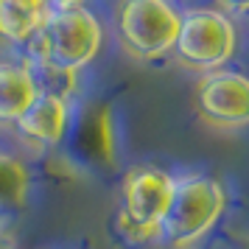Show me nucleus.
Segmentation results:
<instances>
[{
	"label": "nucleus",
	"instance_id": "obj_1",
	"mask_svg": "<svg viewBox=\"0 0 249 249\" xmlns=\"http://www.w3.org/2000/svg\"><path fill=\"white\" fill-rule=\"evenodd\" d=\"M31 42L42 65L59 73H76L101 53L104 28L98 17L87 9L48 12L45 23Z\"/></svg>",
	"mask_w": 249,
	"mask_h": 249
},
{
	"label": "nucleus",
	"instance_id": "obj_2",
	"mask_svg": "<svg viewBox=\"0 0 249 249\" xmlns=\"http://www.w3.org/2000/svg\"><path fill=\"white\" fill-rule=\"evenodd\" d=\"M224 207L227 193L221 182L202 177V174L179 177L174 179V193H171L168 210L162 215L160 232L177 249L193 247L215 227Z\"/></svg>",
	"mask_w": 249,
	"mask_h": 249
},
{
	"label": "nucleus",
	"instance_id": "obj_3",
	"mask_svg": "<svg viewBox=\"0 0 249 249\" xmlns=\"http://www.w3.org/2000/svg\"><path fill=\"white\" fill-rule=\"evenodd\" d=\"M171 193H174V177L165 171L148 165L126 171L118 210V227L124 238H129L132 244H143L162 235L160 224L168 210Z\"/></svg>",
	"mask_w": 249,
	"mask_h": 249
},
{
	"label": "nucleus",
	"instance_id": "obj_4",
	"mask_svg": "<svg viewBox=\"0 0 249 249\" xmlns=\"http://www.w3.org/2000/svg\"><path fill=\"white\" fill-rule=\"evenodd\" d=\"M118 39L129 56L151 62L174 51L179 12L168 0H121L115 12Z\"/></svg>",
	"mask_w": 249,
	"mask_h": 249
},
{
	"label": "nucleus",
	"instance_id": "obj_5",
	"mask_svg": "<svg viewBox=\"0 0 249 249\" xmlns=\"http://www.w3.org/2000/svg\"><path fill=\"white\" fill-rule=\"evenodd\" d=\"M238 34L232 20L215 9H191L179 14L174 53L179 65L199 73H213L235 56Z\"/></svg>",
	"mask_w": 249,
	"mask_h": 249
},
{
	"label": "nucleus",
	"instance_id": "obj_6",
	"mask_svg": "<svg viewBox=\"0 0 249 249\" xmlns=\"http://www.w3.org/2000/svg\"><path fill=\"white\" fill-rule=\"evenodd\" d=\"M196 112L215 129H244L249 126V76L213 70L196 84Z\"/></svg>",
	"mask_w": 249,
	"mask_h": 249
},
{
	"label": "nucleus",
	"instance_id": "obj_7",
	"mask_svg": "<svg viewBox=\"0 0 249 249\" xmlns=\"http://www.w3.org/2000/svg\"><path fill=\"white\" fill-rule=\"evenodd\" d=\"M68 118L70 107L59 92L39 90L34 104L14 121V129L25 143H31L36 148H51L62 143V137L68 132Z\"/></svg>",
	"mask_w": 249,
	"mask_h": 249
},
{
	"label": "nucleus",
	"instance_id": "obj_8",
	"mask_svg": "<svg viewBox=\"0 0 249 249\" xmlns=\"http://www.w3.org/2000/svg\"><path fill=\"white\" fill-rule=\"evenodd\" d=\"M36 95L39 84L28 65H0V124H14Z\"/></svg>",
	"mask_w": 249,
	"mask_h": 249
},
{
	"label": "nucleus",
	"instance_id": "obj_9",
	"mask_svg": "<svg viewBox=\"0 0 249 249\" xmlns=\"http://www.w3.org/2000/svg\"><path fill=\"white\" fill-rule=\"evenodd\" d=\"M31 188V174L23 162L6 151H0V218L25 207Z\"/></svg>",
	"mask_w": 249,
	"mask_h": 249
},
{
	"label": "nucleus",
	"instance_id": "obj_10",
	"mask_svg": "<svg viewBox=\"0 0 249 249\" xmlns=\"http://www.w3.org/2000/svg\"><path fill=\"white\" fill-rule=\"evenodd\" d=\"M45 17L48 12H34L9 0H0V36L9 42H31L42 28Z\"/></svg>",
	"mask_w": 249,
	"mask_h": 249
},
{
	"label": "nucleus",
	"instance_id": "obj_11",
	"mask_svg": "<svg viewBox=\"0 0 249 249\" xmlns=\"http://www.w3.org/2000/svg\"><path fill=\"white\" fill-rule=\"evenodd\" d=\"M92 132H95V148H98L101 157L109 162L112 154H115V146H118V135H115V118H112V112H109L107 107L95 115V126H92Z\"/></svg>",
	"mask_w": 249,
	"mask_h": 249
},
{
	"label": "nucleus",
	"instance_id": "obj_12",
	"mask_svg": "<svg viewBox=\"0 0 249 249\" xmlns=\"http://www.w3.org/2000/svg\"><path fill=\"white\" fill-rule=\"evenodd\" d=\"M87 0H48V12H76L84 9Z\"/></svg>",
	"mask_w": 249,
	"mask_h": 249
},
{
	"label": "nucleus",
	"instance_id": "obj_13",
	"mask_svg": "<svg viewBox=\"0 0 249 249\" xmlns=\"http://www.w3.org/2000/svg\"><path fill=\"white\" fill-rule=\"evenodd\" d=\"M224 9L230 12H241V14H249V0H218Z\"/></svg>",
	"mask_w": 249,
	"mask_h": 249
},
{
	"label": "nucleus",
	"instance_id": "obj_14",
	"mask_svg": "<svg viewBox=\"0 0 249 249\" xmlns=\"http://www.w3.org/2000/svg\"><path fill=\"white\" fill-rule=\"evenodd\" d=\"M9 3H17L23 9H34V12H48V0H9Z\"/></svg>",
	"mask_w": 249,
	"mask_h": 249
}]
</instances>
